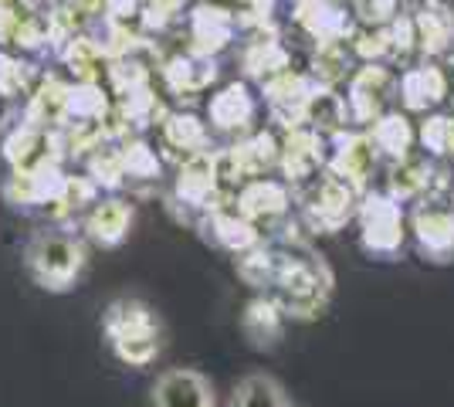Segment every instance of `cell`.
<instances>
[{
	"label": "cell",
	"mask_w": 454,
	"mask_h": 407,
	"mask_svg": "<svg viewBox=\"0 0 454 407\" xmlns=\"http://www.w3.org/2000/svg\"><path fill=\"white\" fill-rule=\"evenodd\" d=\"M58 61L72 72L75 82H102L106 68H109V55H106L102 41L95 35H85V31H78L75 38L61 48Z\"/></svg>",
	"instance_id": "cell-34"
},
{
	"label": "cell",
	"mask_w": 454,
	"mask_h": 407,
	"mask_svg": "<svg viewBox=\"0 0 454 407\" xmlns=\"http://www.w3.org/2000/svg\"><path fill=\"white\" fill-rule=\"evenodd\" d=\"M241 35L238 27V14L231 7L210 4V0H197L187 14V51L204 55V59H217L227 51L234 38Z\"/></svg>",
	"instance_id": "cell-15"
},
{
	"label": "cell",
	"mask_w": 454,
	"mask_h": 407,
	"mask_svg": "<svg viewBox=\"0 0 454 407\" xmlns=\"http://www.w3.org/2000/svg\"><path fill=\"white\" fill-rule=\"evenodd\" d=\"M349 51L360 65H390L394 61V44H390V27H360Z\"/></svg>",
	"instance_id": "cell-42"
},
{
	"label": "cell",
	"mask_w": 454,
	"mask_h": 407,
	"mask_svg": "<svg viewBox=\"0 0 454 407\" xmlns=\"http://www.w3.org/2000/svg\"><path fill=\"white\" fill-rule=\"evenodd\" d=\"M68 89H72V82H65L55 72L41 75L27 102H24L20 122L38 126V129H61L65 126V109H68Z\"/></svg>",
	"instance_id": "cell-24"
},
{
	"label": "cell",
	"mask_w": 454,
	"mask_h": 407,
	"mask_svg": "<svg viewBox=\"0 0 454 407\" xmlns=\"http://www.w3.org/2000/svg\"><path fill=\"white\" fill-rule=\"evenodd\" d=\"M353 61L356 59L349 51V44H319L309 59V78L319 89H340L342 82H349V75L356 72Z\"/></svg>",
	"instance_id": "cell-37"
},
{
	"label": "cell",
	"mask_w": 454,
	"mask_h": 407,
	"mask_svg": "<svg viewBox=\"0 0 454 407\" xmlns=\"http://www.w3.org/2000/svg\"><path fill=\"white\" fill-rule=\"evenodd\" d=\"M292 407H295V404H292Z\"/></svg>",
	"instance_id": "cell-57"
},
{
	"label": "cell",
	"mask_w": 454,
	"mask_h": 407,
	"mask_svg": "<svg viewBox=\"0 0 454 407\" xmlns=\"http://www.w3.org/2000/svg\"><path fill=\"white\" fill-rule=\"evenodd\" d=\"M285 312L271 292H258L241 312V333L254 349H271L285 333Z\"/></svg>",
	"instance_id": "cell-27"
},
{
	"label": "cell",
	"mask_w": 454,
	"mask_h": 407,
	"mask_svg": "<svg viewBox=\"0 0 454 407\" xmlns=\"http://www.w3.org/2000/svg\"><path fill=\"white\" fill-rule=\"evenodd\" d=\"M397 96V75L390 65H360L346 82V113L349 122L370 129L383 113H390V98Z\"/></svg>",
	"instance_id": "cell-8"
},
{
	"label": "cell",
	"mask_w": 454,
	"mask_h": 407,
	"mask_svg": "<svg viewBox=\"0 0 454 407\" xmlns=\"http://www.w3.org/2000/svg\"><path fill=\"white\" fill-rule=\"evenodd\" d=\"M98 194H102V191H98L85 174H68L58 200L48 207V221H51L55 228H65V224H72V221H85V214L98 204Z\"/></svg>",
	"instance_id": "cell-35"
},
{
	"label": "cell",
	"mask_w": 454,
	"mask_h": 407,
	"mask_svg": "<svg viewBox=\"0 0 454 407\" xmlns=\"http://www.w3.org/2000/svg\"><path fill=\"white\" fill-rule=\"evenodd\" d=\"M231 407H292L288 404V394L285 387L271 377V373H245L234 387V397H231Z\"/></svg>",
	"instance_id": "cell-39"
},
{
	"label": "cell",
	"mask_w": 454,
	"mask_h": 407,
	"mask_svg": "<svg viewBox=\"0 0 454 407\" xmlns=\"http://www.w3.org/2000/svg\"><path fill=\"white\" fill-rule=\"evenodd\" d=\"M146 0H102V18L115 24H139Z\"/></svg>",
	"instance_id": "cell-49"
},
{
	"label": "cell",
	"mask_w": 454,
	"mask_h": 407,
	"mask_svg": "<svg viewBox=\"0 0 454 407\" xmlns=\"http://www.w3.org/2000/svg\"><path fill=\"white\" fill-rule=\"evenodd\" d=\"M238 27L247 31L251 38L278 35V27H275V0H245V7L238 11Z\"/></svg>",
	"instance_id": "cell-46"
},
{
	"label": "cell",
	"mask_w": 454,
	"mask_h": 407,
	"mask_svg": "<svg viewBox=\"0 0 454 407\" xmlns=\"http://www.w3.org/2000/svg\"><path fill=\"white\" fill-rule=\"evenodd\" d=\"M197 231L204 234V241H210L214 248L231 252L234 258L251 252L254 245L265 241V234L258 231L245 214L234 207V197H224L221 204H214V207L197 221Z\"/></svg>",
	"instance_id": "cell-16"
},
{
	"label": "cell",
	"mask_w": 454,
	"mask_h": 407,
	"mask_svg": "<svg viewBox=\"0 0 454 407\" xmlns=\"http://www.w3.org/2000/svg\"><path fill=\"white\" fill-rule=\"evenodd\" d=\"M448 61H451V65H454V48H451V51H448Z\"/></svg>",
	"instance_id": "cell-53"
},
{
	"label": "cell",
	"mask_w": 454,
	"mask_h": 407,
	"mask_svg": "<svg viewBox=\"0 0 454 407\" xmlns=\"http://www.w3.org/2000/svg\"><path fill=\"white\" fill-rule=\"evenodd\" d=\"M278 231L282 234H278L275 241H282L285 262H282V271H278V282H275L271 295L278 299L285 319L312 323V319H319L322 312H325V306H329L336 275H333L329 262H325L322 254L312 252L309 231L302 228V221H299V228L285 221Z\"/></svg>",
	"instance_id": "cell-1"
},
{
	"label": "cell",
	"mask_w": 454,
	"mask_h": 407,
	"mask_svg": "<svg viewBox=\"0 0 454 407\" xmlns=\"http://www.w3.org/2000/svg\"><path fill=\"white\" fill-rule=\"evenodd\" d=\"M342 4H349V7H353V4H356V0H342Z\"/></svg>",
	"instance_id": "cell-54"
},
{
	"label": "cell",
	"mask_w": 454,
	"mask_h": 407,
	"mask_svg": "<svg viewBox=\"0 0 454 407\" xmlns=\"http://www.w3.org/2000/svg\"><path fill=\"white\" fill-rule=\"evenodd\" d=\"M241 68H245V75L251 82L265 85L271 78L292 72V51L285 48L278 35H271V38H251L247 48L241 51Z\"/></svg>",
	"instance_id": "cell-30"
},
{
	"label": "cell",
	"mask_w": 454,
	"mask_h": 407,
	"mask_svg": "<svg viewBox=\"0 0 454 407\" xmlns=\"http://www.w3.org/2000/svg\"><path fill=\"white\" fill-rule=\"evenodd\" d=\"M160 136H163V146L180 163L190 160V156L214 153V146H210V126L197 113H170V116L163 119V126H160Z\"/></svg>",
	"instance_id": "cell-28"
},
{
	"label": "cell",
	"mask_w": 454,
	"mask_h": 407,
	"mask_svg": "<svg viewBox=\"0 0 454 407\" xmlns=\"http://www.w3.org/2000/svg\"><path fill=\"white\" fill-rule=\"evenodd\" d=\"M397 98L407 113H431L448 98V75L434 61L407 65L397 78Z\"/></svg>",
	"instance_id": "cell-21"
},
{
	"label": "cell",
	"mask_w": 454,
	"mask_h": 407,
	"mask_svg": "<svg viewBox=\"0 0 454 407\" xmlns=\"http://www.w3.org/2000/svg\"><path fill=\"white\" fill-rule=\"evenodd\" d=\"M113 116L119 119V126L129 136H143L153 126H163V119L170 116V109H167V102L156 96V89L150 85V89H139L133 96L115 98Z\"/></svg>",
	"instance_id": "cell-29"
},
{
	"label": "cell",
	"mask_w": 454,
	"mask_h": 407,
	"mask_svg": "<svg viewBox=\"0 0 454 407\" xmlns=\"http://www.w3.org/2000/svg\"><path fill=\"white\" fill-rule=\"evenodd\" d=\"M14 4H18V0H0V7H14Z\"/></svg>",
	"instance_id": "cell-52"
},
{
	"label": "cell",
	"mask_w": 454,
	"mask_h": 407,
	"mask_svg": "<svg viewBox=\"0 0 454 407\" xmlns=\"http://www.w3.org/2000/svg\"><path fill=\"white\" fill-rule=\"evenodd\" d=\"M258 116V98L245 82H227L207 102V126L224 136H247Z\"/></svg>",
	"instance_id": "cell-19"
},
{
	"label": "cell",
	"mask_w": 454,
	"mask_h": 407,
	"mask_svg": "<svg viewBox=\"0 0 454 407\" xmlns=\"http://www.w3.org/2000/svg\"><path fill=\"white\" fill-rule=\"evenodd\" d=\"M65 163L61 160H44L31 170H20V174H11L4 180L0 194L4 200L14 207V211H44L58 200L61 187H65Z\"/></svg>",
	"instance_id": "cell-11"
},
{
	"label": "cell",
	"mask_w": 454,
	"mask_h": 407,
	"mask_svg": "<svg viewBox=\"0 0 454 407\" xmlns=\"http://www.w3.org/2000/svg\"><path fill=\"white\" fill-rule=\"evenodd\" d=\"M414 14L417 48L424 59H441L454 48V11L444 0H424Z\"/></svg>",
	"instance_id": "cell-25"
},
{
	"label": "cell",
	"mask_w": 454,
	"mask_h": 407,
	"mask_svg": "<svg viewBox=\"0 0 454 407\" xmlns=\"http://www.w3.org/2000/svg\"><path fill=\"white\" fill-rule=\"evenodd\" d=\"M411 231L420 254L427 262H451L454 258V207L444 197H424L411 211Z\"/></svg>",
	"instance_id": "cell-13"
},
{
	"label": "cell",
	"mask_w": 454,
	"mask_h": 407,
	"mask_svg": "<svg viewBox=\"0 0 454 407\" xmlns=\"http://www.w3.org/2000/svg\"><path fill=\"white\" fill-rule=\"evenodd\" d=\"M115 146H119V156H122L126 180H160L163 163H160V156H156L146 136H129V139H122Z\"/></svg>",
	"instance_id": "cell-40"
},
{
	"label": "cell",
	"mask_w": 454,
	"mask_h": 407,
	"mask_svg": "<svg viewBox=\"0 0 454 407\" xmlns=\"http://www.w3.org/2000/svg\"><path fill=\"white\" fill-rule=\"evenodd\" d=\"M319 85L309 78V72H285V75L271 78L262 85V96H265V109L271 122L278 129H295L305 126V109H309V98Z\"/></svg>",
	"instance_id": "cell-17"
},
{
	"label": "cell",
	"mask_w": 454,
	"mask_h": 407,
	"mask_svg": "<svg viewBox=\"0 0 454 407\" xmlns=\"http://www.w3.org/2000/svg\"><path fill=\"white\" fill-rule=\"evenodd\" d=\"M35 89V68L20 55H11L0 48V98H20V96H31Z\"/></svg>",
	"instance_id": "cell-44"
},
{
	"label": "cell",
	"mask_w": 454,
	"mask_h": 407,
	"mask_svg": "<svg viewBox=\"0 0 454 407\" xmlns=\"http://www.w3.org/2000/svg\"><path fill=\"white\" fill-rule=\"evenodd\" d=\"M133 221H136V211L126 197H115V194L98 197V204L82 221V231L98 248H119L129 238Z\"/></svg>",
	"instance_id": "cell-23"
},
{
	"label": "cell",
	"mask_w": 454,
	"mask_h": 407,
	"mask_svg": "<svg viewBox=\"0 0 454 407\" xmlns=\"http://www.w3.org/2000/svg\"><path fill=\"white\" fill-rule=\"evenodd\" d=\"M292 18L305 38L316 41V48L319 44H349L353 35L360 31L353 7L342 0H299Z\"/></svg>",
	"instance_id": "cell-12"
},
{
	"label": "cell",
	"mask_w": 454,
	"mask_h": 407,
	"mask_svg": "<svg viewBox=\"0 0 454 407\" xmlns=\"http://www.w3.org/2000/svg\"><path fill=\"white\" fill-rule=\"evenodd\" d=\"M390 27V44H394V61H407L417 48V27H414V14L411 11H403L397 20H390L387 24Z\"/></svg>",
	"instance_id": "cell-48"
},
{
	"label": "cell",
	"mask_w": 454,
	"mask_h": 407,
	"mask_svg": "<svg viewBox=\"0 0 454 407\" xmlns=\"http://www.w3.org/2000/svg\"><path fill=\"white\" fill-rule=\"evenodd\" d=\"M55 4H61L65 11H72V14H75L78 20L102 14V0H55Z\"/></svg>",
	"instance_id": "cell-50"
},
{
	"label": "cell",
	"mask_w": 454,
	"mask_h": 407,
	"mask_svg": "<svg viewBox=\"0 0 454 407\" xmlns=\"http://www.w3.org/2000/svg\"><path fill=\"white\" fill-rule=\"evenodd\" d=\"M85 176L92 180L98 191H122L126 187V170H122V156H119V146L115 143H106L102 150H95L89 160H85Z\"/></svg>",
	"instance_id": "cell-41"
},
{
	"label": "cell",
	"mask_w": 454,
	"mask_h": 407,
	"mask_svg": "<svg viewBox=\"0 0 454 407\" xmlns=\"http://www.w3.org/2000/svg\"><path fill=\"white\" fill-rule=\"evenodd\" d=\"M360 194L340 184L336 176L319 174L299 187V221L309 234H336L356 221Z\"/></svg>",
	"instance_id": "cell-4"
},
{
	"label": "cell",
	"mask_w": 454,
	"mask_h": 407,
	"mask_svg": "<svg viewBox=\"0 0 454 407\" xmlns=\"http://www.w3.org/2000/svg\"><path fill=\"white\" fill-rule=\"evenodd\" d=\"M113 92L102 82H72L68 89V109H65V126H102L113 116Z\"/></svg>",
	"instance_id": "cell-31"
},
{
	"label": "cell",
	"mask_w": 454,
	"mask_h": 407,
	"mask_svg": "<svg viewBox=\"0 0 454 407\" xmlns=\"http://www.w3.org/2000/svg\"><path fill=\"white\" fill-rule=\"evenodd\" d=\"M197 0H146V7H143V18H139V27H143V35H163V31H170L173 24H180V20L190 14V7H193Z\"/></svg>",
	"instance_id": "cell-43"
},
{
	"label": "cell",
	"mask_w": 454,
	"mask_h": 407,
	"mask_svg": "<svg viewBox=\"0 0 454 407\" xmlns=\"http://www.w3.org/2000/svg\"><path fill=\"white\" fill-rule=\"evenodd\" d=\"M292 4H299V0H292Z\"/></svg>",
	"instance_id": "cell-56"
},
{
	"label": "cell",
	"mask_w": 454,
	"mask_h": 407,
	"mask_svg": "<svg viewBox=\"0 0 454 407\" xmlns=\"http://www.w3.org/2000/svg\"><path fill=\"white\" fill-rule=\"evenodd\" d=\"M356 224H360L363 252L377 254V258H394L407 241L403 207L387 191H366L360 197Z\"/></svg>",
	"instance_id": "cell-5"
},
{
	"label": "cell",
	"mask_w": 454,
	"mask_h": 407,
	"mask_svg": "<svg viewBox=\"0 0 454 407\" xmlns=\"http://www.w3.org/2000/svg\"><path fill=\"white\" fill-rule=\"evenodd\" d=\"M380 153L373 150V139L366 129H342L329 139V160H325V174L336 176L349 191L366 194L370 191V176L377 170Z\"/></svg>",
	"instance_id": "cell-9"
},
{
	"label": "cell",
	"mask_w": 454,
	"mask_h": 407,
	"mask_svg": "<svg viewBox=\"0 0 454 407\" xmlns=\"http://www.w3.org/2000/svg\"><path fill=\"white\" fill-rule=\"evenodd\" d=\"M434 170L437 167L427 156H403L397 163H390V170H387V194L394 197L400 207L417 204L434 191Z\"/></svg>",
	"instance_id": "cell-26"
},
{
	"label": "cell",
	"mask_w": 454,
	"mask_h": 407,
	"mask_svg": "<svg viewBox=\"0 0 454 407\" xmlns=\"http://www.w3.org/2000/svg\"><path fill=\"white\" fill-rule=\"evenodd\" d=\"M417 139L427 156H454V116H424V122L417 126Z\"/></svg>",
	"instance_id": "cell-45"
},
{
	"label": "cell",
	"mask_w": 454,
	"mask_h": 407,
	"mask_svg": "<svg viewBox=\"0 0 454 407\" xmlns=\"http://www.w3.org/2000/svg\"><path fill=\"white\" fill-rule=\"evenodd\" d=\"M20 7H27V11H44L51 0H18Z\"/></svg>",
	"instance_id": "cell-51"
},
{
	"label": "cell",
	"mask_w": 454,
	"mask_h": 407,
	"mask_svg": "<svg viewBox=\"0 0 454 407\" xmlns=\"http://www.w3.org/2000/svg\"><path fill=\"white\" fill-rule=\"evenodd\" d=\"M173 200L184 207V217H193V224L204 214L224 200V180L217 170V150L214 153L190 156L176 167L173 180Z\"/></svg>",
	"instance_id": "cell-7"
},
{
	"label": "cell",
	"mask_w": 454,
	"mask_h": 407,
	"mask_svg": "<svg viewBox=\"0 0 454 407\" xmlns=\"http://www.w3.org/2000/svg\"><path fill=\"white\" fill-rule=\"evenodd\" d=\"M217 170L224 187H245L247 180L268 176L278 170V136L271 129H251L247 136H238L231 146L217 150Z\"/></svg>",
	"instance_id": "cell-6"
},
{
	"label": "cell",
	"mask_w": 454,
	"mask_h": 407,
	"mask_svg": "<svg viewBox=\"0 0 454 407\" xmlns=\"http://www.w3.org/2000/svg\"><path fill=\"white\" fill-rule=\"evenodd\" d=\"M102 336L126 367H150L163 353V319L146 299L119 295L102 312Z\"/></svg>",
	"instance_id": "cell-2"
},
{
	"label": "cell",
	"mask_w": 454,
	"mask_h": 407,
	"mask_svg": "<svg viewBox=\"0 0 454 407\" xmlns=\"http://www.w3.org/2000/svg\"><path fill=\"white\" fill-rule=\"evenodd\" d=\"M282 262H285L282 241L265 238V241H262V245H254L251 252L238 254V258H234V269H238V275L245 278L251 289L271 292V289H275V282H278Z\"/></svg>",
	"instance_id": "cell-32"
},
{
	"label": "cell",
	"mask_w": 454,
	"mask_h": 407,
	"mask_svg": "<svg viewBox=\"0 0 454 407\" xmlns=\"http://www.w3.org/2000/svg\"><path fill=\"white\" fill-rule=\"evenodd\" d=\"M325 160H329V139L316 129L295 126L278 136V174L292 191L325 174Z\"/></svg>",
	"instance_id": "cell-10"
},
{
	"label": "cell",
	"mask_w": 454,
	"mask_h": 407,
	"mask_svg": "<svg viewBox=\"0 0 454 407\" xmlns=\"http://www.w3.org/2000/svg\"><path fill=\"white\" fill-rule=\"evenodd\" d=\"M0 153L7 160L11 174L31 170V167H38L44 160H61L55 129H38V126H27V122H20L11 133H4ZM61 163H65V160H61Z\"/></svg>",
	"instance_id": "cell-22"
},
{
	"label": "cell",
	"mask_w": 454,
	"mask_h": 407,
	"mask_svg": "<svg viewBox=\"0 0 454 407\" xmlns=\"http://www.w3.org/2000/svg\"><path fill=\"white\" fill-rule=\"evenodd\" d=\"M366 133H370V139H373V150H377L383 160H390V163H397V160H403V156H411L414 139H417L414 122L407 119V113H397V109L383 113Z\"/></svg>",
	"instance_id": "cell-33"
},
{
	"label": "cell",
	"mask_w": 454,
	"mask_h": 407,
	"mask_svg": "<svg viewBox=\"0 0 454 407\" xmlns=\"http://www.w3.org/2000/svg\"><path fill=\"white\" fill-rule=\"evenodd\" d=\"M4 44L18 48L24 55H41V51H51V31H48V11H27L20 7L7 35H4Z\"/></svg>",
	"instance_id": "cell-36"
},
{
	"label": "cell",
	"mask_w": 454,
	"mask_h": 407,
	"mask_svg": "<svg viewBox=\"0 0 454 407\" xmlns=\"http://www.w3.org/2000/svg\"><path fill=\"white\" fill-rule=\"evenodd\" d=\"M305 126L322 133L325 139H333L336 133H342L349 126V113H346V98L336 89H316L309 98L305 109Z\"/></svg>",
	"instance_id": "cell-38"
},
{
	"label": "cell",
	"mask_w": 454,
	"mask_h": 407,
	"mask_svg": "<svg viewBox=\"0 0 454 407\" xmlns=\"http://www.w3.org/2000/svg\"><path fill=\"white\" fill-rule=\"evenodd\" d=\"M20 262L38 289L61 295V292L75 289V282L89 265V248L82 238L65 228H44L27 238Z\"/></svg>",
	"instance_id": "cell-3"
},
{
	"label": "cell",
	"mask_w": 454,
	"mask_h": 407,
	"mask_svg": "<svg viewBox=\"0 0 454 407\" xmlns=\"http://www.w3.org/2000/svg\"><path fill=\"white\" fill-rule=\"evenodd\" d=\"M451 207H454V187H451Z\"/></svg>",
	"instance_id": "cell-55"
},
{
	"label": "cell",
	"mask_w": 454,
	"mask_h": 407,
	"mask_svg": "<svg viewBox=\"0 0 454 407\" xmlns=\"http://www.w3.org/2000/svg\"><path fill=\"white\" fill-rule=\"evenodd\" d=\"M160 78H163L170 96L200 98L221 78V68H217V59H204V55H193V51H176L170 59H163Z\"/></svg>",
	"instance_id": "cell-20"
},
{
	"label": "cell",
	"mask_w": 454,
	"mask_h": 407,
	"mask_svg": "<svg viewBox=\"0 0 454 407\" xmlns=\"http://www.w3.org/2000/svg\"><path fill=\"white\" fill-rule=\"evenodd\" d=\"M153 407H217L207 373L193 367L163 370L153 384Z\"/></svg>",
	"instance_id": "cell-18"
},
{
	"label": "cell",
	"mask_w": 454,
	"mask_h": 407,
	"mask_svg": "<svg viewBox=\"0 0 454 407\" xmlns=\"http://www.w3.org/2000/svg\"><path fill=\"white\" fill-rule=\"evenodd\" d=\"M353 14L360 20V27H387L390 20L403 14V0H356Z\"/></svg>",
	"instance_id": "cell-47"
},
{
	"label": "cell",
	"mask_w": 454,
	"mask_h": 407,
	"mask_svg": "<svg viewBox=\"0 0 454 407\" xmlns=\"http://www.w3.org/2000/svg\"><path fill=\"white\" fill-rule=\"evenodd\" d=\"M234 207L245 214L258 231H278L292 214V187L275 176L247 180L245 187L234 191Z\"/></svg>",
	"instance_id": "cell-14"
}]
</instances>
